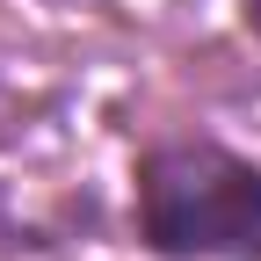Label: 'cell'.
I'll return each instance as SVG.
<instances>
[{"label":"cell","mask_w":261,"mask_h":261,"mask_svg":"<svg viewBox=\"0 0 261 261\" xmlns=\"http://www.w3.org/2000/svg\"><path fill=\"white\" fill-rule=\"evenodd\" d=\"M138 232L167 261H261V167L203 138L145 152Z\"/></svg>","instance_id":"obj_1"},{"label":"cell","mask_w":261,"mask_h":261,"mask_svg":"<svg viewBox=\"0 0 261 261\" xmlns=\"http://www.w3.org/2000/svg\"><path fill=\"white\" fill-rule=\"evenodd\" d=\"M247 29H254V37H261V0H247Z\"/></svg>","instance_id":"obj_2"}]
</instances>
